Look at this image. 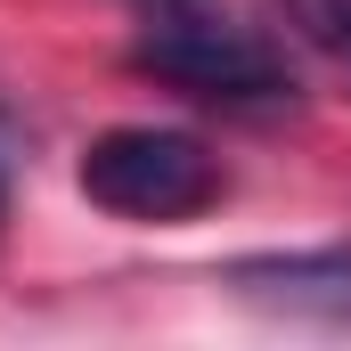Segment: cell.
Returning <instances> with one entry per match:
<instances>
[{
    "mask_svg": "<svg viewBox=\"0 0 351 351\" xmlns=\"http://www.w3.org/2000/svg\"><path fill=\"white\" fill-rule=\"evenodd\" d=\"M278 16H286L294 41H311L319 58L351 66V0H278Z\"/></svg>",
    "mask_w": 351,
    "mask_h": 351,
    "instance_id": "277c9868",
    "label": "cell"
},
{
    "mask_svg": "<svg viewBox=\"0 0 351 351\" xmlns=\"http://www.w3.org/2000/svg\"><path fill=\"white\" fill-rule=\"evenodd\" d=\"M74 180L98 213L147 221V229H172V221H196L204 204H221V156L196 131H164V123L98 131L74 164Z\"/></svg>",
    "mask_w": 351,
    "mask_h": 351,
    "instance_id": "7a4b0ae2",
    "label": "cell"
},
{
    "mask_svg": "<svg viewBox=\"0 0 351 351\" xmlns=\"http://www.w3.org/2000/svg\"><path fill=\"white\" fill-rule=\"evenodd\" d=\"M0 213H8V172H0Z\"/></svg>",
    "mask_w": 351,
    "mask_h": 351,
    "instance_id": "5b68a950",
    "label": "cell"
},
{
    "mask_svg": "<svg viewBox=\"0 0 351 351\" xmlns=\"http://www.w3.org/2000/svg\"><path fill=\"white\" fill-rule=\"evenodd\" d=\"M131 74L180 90V98H204V106H278V98H294L286 49L262 41L221 0H139Z\"/></svg>",
    "mask_w": 351,
    "mask_h": 351,
    "instance_id": "6da1fadb",
    "label": "cell"
},
{
    "mask_svg": "<svg viewBox=\"0 0 351 351\" xmlns=\"http://www.w3.org/2000/svg\"><path fill=\"white\" fill-rule=\"evenodd\" d=\"M229 294L294 311V319H335L351 327V245H311V254H245L229 262Z\"/></svg>",
    "mask_w": 351,
    "mask_h": 351,
    "instance_id": "3957f363",
    "label": "cell"
}]
</instances>
